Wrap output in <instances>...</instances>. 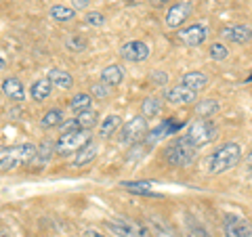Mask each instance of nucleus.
Instances as JSON below:
<instances>
[{
    "label": "nucleus",
    "instance_id": "25",
    "mask_svg": "<svg viewBox=\"0 0 252 237\" xmlns=\"http://www.w3.org/2000/svg\"><path fill=\"white\" fill-rule=\"evenodd\" d=\"M160 112H162V101L158 97L143 99V103H141V116L143 118H156Z\"/></svg>",
    "mask_w": 252,
    "mask_h": 237
},
{
    "label": "nucleus",
    "instance_id": "12",
    "mask_svg": "<svg viewBox=\"0 0 252 237\" xmlns=\"http://www.w3.org/2000/svg\"><path fill=\"white\" fill-rule=\"evenodd\" d=\"M191 13H193V4L191 2H187V0H183V2H175L166 13V26L170 30L181 28L189 17H191Z\"/></svg>",
    "mask_w": 252,
    "mask_h": 237
},
{
    "label": "nucleus",
    "instance_id": "9",
    "mask_svg": "<svg viewBox=\"0 0 252 237\" xmlns=\"http://www.w3.org/2000/svg\"><path fill=\"white\" fill-rule=\"evenodd\" d=\"M206 38H208V28L204 26V23H191V26H187V28H181L177 31V40L181 44H185V46H200L206 42Z\"/></svg>",
    "mask_w": 252,
    "mask_h": 237
},
{
    "label": "nucleus",
    "instance_id": "15",
    "mask_svg": "<svg viewBox=\"0 0 252 237\" xmlns=\"http://www.w3.org/2000/svg\"><path fill=\"white\" fill-rule=\"evenodd\" d=\"M97 151H99L97 143L89 141V143H86L80 151H76V157L72 160V168H82V166H89L94 157H97Z\"/></svg>",
    "mask_w": 252,
    "mask_h": 237
},
{
    "label": "nucleus",
    "instance_id": "10",
    "mask_svg": "<svg viewBox=\"0 0 252 237\" xmlns=\"http://www.w3.org/2000/svg\"><path fill=\"white\" fill-rule=\"evenodd\" d=\"M120 57L130 63H143L149 59V46L143 40H128L120 46Z\"/></svg>",
    "mask_w": 252,
    "mask_h": 237
},
{
    "label": "nucleus",
    "instance_id": "18",
    "mask_svg": "<svg viewBox=\"0 0 252 237\" xmlns=\"http://www.w3.org/2000/svg\"><path fill=\"white\" fill-rule=\"evenodd\" d=\"M101 82L107 84L109 89H114V86H120L124 82V69H122V65H118V63L107 65L103 72H101Z\"/></svg>",
    "mask_w": 252,
    "mask_h": 237
},
{
    "label": "nucleus",
    "instance_id": "29",
    "mask_svg": "<svg viewBox=\"0 0 252 237\" xmlns=\"http://www.w3.org/2000/svg\"><path fill=\"white\" fill-rule=\"evenodd\" d=\"M55 153V147H53V143L51 141H44V143L40 145V149H38L36 151V164H38V168H40V166H44L46 164V160H49V157Z\"/></svg>",
    "mask_w": 252,
    "mask_h": 237
},
{
    "label": "nucleus",
    "instance_id": "22",
    "mask_svg": "<svg viewBox=\"0 0 252 237\" xmlns=\"http://www.w3.org/2000/svg\"><path fill=\"white\" fill-rule=\"evenodd\" d=\"M179 126L181 124H175V122H172V118H170V120H164L160 126H158V128H154L152 132L147 134V141H149V143H158V141H162L164 137H170L175 130H179Z\"/></svg>",
    "mask_w": 252,
    "mask_h": 237
},
{
    "label": "nucleus",
    "instance_id": "24",
    "mask_svg": "<svg viewBox=\"0 0 252 237\" xmlns=\"http://www.w3.org/2000/svg\"><path fill=\"white\" fill-rule=\"evenodd\" d=\"M51 19L57 21V23H65V21H72L76 17V11L72 9V6H65V4H53L51 6Z\"/></svg>",
    "mask_w": 252,
    "mask_h": 237
},
{
    "label": "nucleus",
    "instance_id": "23",
    "mask_svg": "<svg viewBox=\"0 0 252 237\" xmlns=\"http://www.w3.org/2000/svg\"><path fill=\"white\" fill-rule=\"evenodd\" d=\"M97 118L99 114L94 112V109H86V112H80V114H76V128H80V130H93L94 126H97Z\"/></svg>",
    "mask_w": 252,
    "mask_h": 237
},
{
    "label": "nucleus",
    "instance_id": "8",
    "mask_svg": "<svg viewBox=\"0 0 252 237\" xmlns=\"http://www.w3.org/2000/svg\"><path fill=\"white\" fill-rule=\"evenodd\" d=\"M145 134H147V118L135 116L122 126L118 141H120L122 145H135L141 139H145Z\"/></svg>",
    "mask_w": 252,
    "mask_h": 237
},
{
    "label": "nucleus",
    "instance_id": "35",
    "mask_svg": "<svg viewBox=\"0 0 252 237\" xmlns=\"http://www.w3.org/2000/svg\"><path fill=\"white\" fill-rule=\"evenodd\" d=\"M89 4H91V0H69V6L78 13V11H84V9H89Z\"/></svg>",
    "mask_w": 252,
    "mask_h": 237
},
{
    "label": "nucleus",
    "instance_id": "21",
    "mask_svg": "<svg viewBox=\"0 0 252 237\" xmlns=\"http://www.w3.org/2000/svg\"><path fill=\"white\" fill-rule=\"evenodd\" d=\"M120 124H122V118L118 116V114H109V116H105L103 120H101V124H99V137H101V139L114 137V132L120 128Z\"/></svg>",
    "mask_w": 252,
    "mask_h": 237
},
{
    "label": "nucleus",
    "instance_id": "1",
    "mask_svg": "<svg viewBox=\"0 0 252 237\" xmlns=\"http://www.w3.org/2000/svg\"><path fill=\"white\" fill-rule=\"evenodd\" d=\"M242 160V147L238 143H223L208 155L206 170L208 175H225L227 170L235 168Z\"/></svg>",
    "mask_w": 252,
    "mask_h": 237
},
{
    "label": "nucleus",
    "instance_id": "20",
    "mask_svg": "<svg viewBox=\"0 0 252 237\" xmlns=\"http://www.w3.org/2000/svg\"><path fill=\"white\" fill-rule=\"evenodd\" d=\"M122 187L126 189V191H130V193H137V195H145V197H162L160 193H156L152 191L149 187H154V180H143V183H135V180H124Z\"/></svg>",
    "mask_w": 252,
    "mask_h": 237
},
{
    "label": "nucleus",
    "instance_id": "28",
    "mask_svg": "<svg viewBox=\"0 0 252 237\" xmlns=\"http://www.w3.org/2000/svg\"><path fill=\"white\" fill-rule=\"evenodd\" d=\"M219 112V103L212 99H206V101H200L198 105H195V114H198V118H210L212 114Z\"/></svg>",
    "mask_w": 252,
    "mask_h": 237
},
{
    "label": "nucleus",
    "instance_id": "30",
    "mask_svg": "<svg viewBox=\"0 0 252 237\" xmlns=\"http://www.w3.org/2000/svg\"><path fill=\"white\" fill-rule=\"evenodd\" d=\"M65 44H67V49H69V51H76V53H80V51L86 49V40H84L80 34H72V36L67 38V42H65Z\"/></svg>",
    "mask_w": 252,
    "mask_h": 237
},
{
    "label": "nucleus",
    "instance_id": "4",
    "mask_svg": "<svg viewBox=\"0 0 252 237\" xmlns=\"http://www.w3.org/2000/svg\"><path fill=\"white\" fill-rule=\"evenodd\" d=\"M103 225L114 237H152V231L143 223L132 218H107Z\"/></svg>",
    "mask_w": 252,
    "mask_h": 237
},
{
    "label": "nucleus",
    "instance_id": "33",
    "mask_svg": "<svg viewBox=\"0 0 252 237\" xmlns=\"http://www.w3.org/2000/svg\"><path fill=\"white\" fill-rule=\"evenodd\" d=\"M91 92H93V97H97V99H107L109 94H112V89L103 82H97L91 86Z\"/></svg>",
    "mask_w": 252,
    "mask_h": 237
},
{
    "label": "nucleus",
    "instance_id": "19",
    "mask_svg": "<svg viewBox=\"0 0 252 237\" xmlns=\"http://www.w3.org/2000/svg\"><path fill=\"white\" fill-rule=\"evenodd\" d=\"M49 82L53 86H57V89H63V90H67V89H72L74 86V78L69 72H65V69H59V67H53L49 69Z\"/></svg>",
    "mask_w": 252,
    "mask_h": 237
},
{
    "label": "nucleus",
    "instance_id": "37",
    "mask_svg": "<svg viewBox=\"0 0 252 237\" xmlns=\"http://www.w3.org/2000/svg\"><path fill=\"white\" fill-rule=\"evenodd\" d=\"M246 168H248V170L252 172V151H250V153L246 155Z\"/></svg>",
    "mask_w": 252,
    "mask_h": 237
},
{
    "label": "nucleus",
    "instance_id": "17",
    "mask_svg": "<svg viewBox=\"0 0 252 237\" xmlns=\"http://www.w3.org/2000/svg\"><path fill=\"white\" fill-rule=\"evenodd\" d=\"M181 84L187 86V89L193 90V92H200L208 86V76L204 72H187V74H183V78H181Z\"/></svg>",
    "mask_w": 252,
    "mask_h": 237
},
{
    "label": "nucleus",
    "instance_id": "3",
    "mask_svg": "<svg viewBox=\"0 0 252 237\" xmlns=\"http://www.w3.org/2000/svg\"><path fill=\"white\" fill-rule=\"evenodd\" d=\"M195 157H198V149L185 139V134L172 139L170 143L164 147V160H166L172 168H187L189 164H193Z\"/></svg>",
    "mask_w": 252,
    "mask_h": 237
},
{
    "label": "nucleus",
    "instance_id": "31",
    "mask_svg": "<svg viewBox=\"0 0 252 237\" xmlns=\"http://www.w3.org/2000/svg\"><path fill=\"white\" fill-rule=\"evenodd\" d=\"M227 55H229V51H227V46H225V44H220V42L210 44V59L223 61V59H227Z\"/></svg>",
    "mask_w": 252,
    "mask_h": 237
},
{
    "label": "nucleus",
    "instance_id": "11",
    "mask_svg": "<svg viewBox=\"0 0 252 237\" xmlns=\"http://www.w3.org/2000/svg\"><path fill=\"white\" fill-rule=\"evenodd\" d=\"M164 101L170 105H189V103H195V101H198V92L189 90L183 84L168 86V89H164Z\"/></svg>",
    "mask_w": 252,
    "mask_h": 237
},
{
    "label": "nucleus",
    "instance_id": "6",
    "mask_svg": "<svg viewBox=\"0 0 252 237\" xmlns=\"http://www.w3.org/2000/svg\"><path fill=\"white\" fill-rule=\"evenodd\" d=\"M89 141H91V130H80V128L67 130V132H63L59 137V141L55 143V153L61 155V157L72 155L76 151H80Z\"/></svg>",
    "mask_w": 252,
    "mask_h": 237
},
{
    "label": "nucleus",
    "instance_id": "32",
    "mask_svg": "<svg viewBox=\"0 0 252 237\" xmlns=\"http://www.w3.org/2000/svg\"><path fill=\"white\" fill-rule=\"evenodd\" d=\"M84 21L89 23V26H93V28H101V26H105V15L99 13V11H91V13H86Z\"/></svg>",
    "mask_w": 252,
    "mask_h": 237
},
{
    "label": "nucleus",
    "instance_id": "34",
    "mask_svg": "<svg viewBox=\"0 0 252 237\" xmlns=\"http://www.w3.org/2000/svg\"><path fill=\"white\" fill-rule=\"evenodd\" d=\"M152 82L156 86H168V74L160 72V69H154V72H152Z\"/></svg>",
    "mask_w": 252,
    "mask_h": 237
},
{
    "label": "nucleus",
    "instance_id": "14",
    "mask_svg": "<svg viewBox=\"0 0 252 237\" xmlns=\"http://www.w3.org/2000/svg\"><path fill=\"white\" fill-rule=\"evenodd\" d=\"M2 92H4V97H9L11 101H15V103L26 101V86H23V82L15 76H9L2 80Z\"/></svg>",
    "mask_w": 252,
    "mask_h": 237
},
{
    "label": "nucleus",
    "instance_id": "2",
    "mask_svg": "<svg viewBox=\"0 0 252 237\" xmlns=\"http://www.w3.org/2000/svg\"><path fill=\"white\" fill-rule=\"evenodd\" d=\"M36 145L32 143H19V145H9L0 149V172H9L15 168H21L36 157Z\"/></svg>",
    "mask_w": 252,
    "mask_h": 237
},
{
    "label": "nucleus",
    "instance_id": "5",
    "mask_svg": "<svg viewBox=\"0 0 252 237\" xmlns=\"http://www.w3.org/2000/svg\"><path fill=\"white\" fill-rule=\"evenodd\" d=\"M217 137V126L210 118H198L189 124V128L185 132V139L191 143L195 149H200L204 145H208L212 139Z\"/></svg>",
    "mask_w": 252,
    "mask_h": 237
},
{
    "label": "nucleus",
    "instance_id": "39",
    "mask_svg": "<svg viewBox=\"0 0 252 237\" xmlns=\"http://www.w3.org/2000/svg\"><path fill=\"white\" fill-rule=\"evenodd\" d=\"M4 67H6V61H4L2 57H0V69H4Z\"/></svg>",
    "mask_w": 252,
    "mask_h": 237
},
{
    "label": "nucleus",
    "instance_id": "16",
    "mask_svg": "<svg viewBox=\"0 0 252 237\" xmlns=\"http://www.w3.org/2000/svg\"><path fill=\"white\" fill-rule=\"evenodd\" d=\"M51 92H53V84L49 82V78H38V80H34L30 86V97L34 101H38V103H42V101L49 99Z\"/></svg>",
    "mask_w": 252,
    "mask_h": 237
},
{
    "label": "nucleus",
    "instance_id": "40",
    "mask_svg": "<svg viewBox=\"0 0 252 237\" xmlns=\"http://www.w3.org/2000/svg\"><path fill=\"white\" fill-rule=\"evenodd\" d=\"M11 2H15V0H11Z\"/></svg>",
    "mask_w": 252,
    "mask_h": 237
},
{
    "label": "nucleus",
    "instance_id": "36",
    "mask_svg": "<svg viewBox=\"0 0 252 237\" xmlns=\"http://www.w3.org/2000/svg\"><path fill=\"white\" fill-rule=\"evenodd\" d=\"M84 237H107V235H103L101 231H97V229H86V231H84Z\"/></svg>",
    "mask_w": 252,
    "mask_h": 237
},
{
    "label": "nucleus",
    "instance_id": "7",
    "mask_svg": "<svg viewBox=\"0 0 252 237\" xmlns=\"http://www.w3.org/2000/svg\"><path fill=\"white\" fill-rule=\"evenodd\" d=\"M223 235L225 237H252V220L238 212H227L223 216Z\"/></svg>",
    "mask_w": 252,
    "mask_h": 237
},
{
    "label": "nucleus",
    "instance_id": "26",
    "mask_svg": "<svg viewBox=\"0 0 252 237\" xmlns=\"http://www.w3.org/2000/svg\"><path fill=\"white\" fill-rule=\"evenodd\" d=\"M91 103H93V97H91L89 92H78L76 97L69 101V109H72L74 114H80V112L91 109Z\"/></svg>",
    "mask_w": 252,
    "mask_h": 237
},
{
    "label": "nucleus",
    "instance_id": "38",
    "mask_svg": "<svg viewBox=\"0 0 252 237\" xmlns=\"http://www.w3.org/2000/svg\"><path fill=\"white\" fill-rule=\"evenodd\" d=\"M154 4H164V2H170V0H152Z\"/></svg>",
    "mask_w": 252,
    "mask_h": 237
},
{
    "label": "nucleus",
    "instance_id": "13",
    "mask_svg": "<svg viewBox=\"0 0 252 237\" xmlns=\"http://www.w3.org/2000/svg\"><path fill=\"white\" fill-rule=\"evenodd\" d=\"M220 36L227 38V40L233 44H246L252 40V28L244 26V23H235V26H227L220 31Z\"/></svg>",
    "mask_w": 252,
    "mask_h": 237
},
{
    "label": "nucleus",
    "instance_id": "27",
    "mask_svg": "<svg viewBox=\"0 0 252 237\" xmlns=\"http://www.w3.org/2000/svg\"><path fill=\"white\" fill-rule=\"evenodd\" d=\"M61 124H63V112L61 109H49L40 120L42 128H55V126H61Z\"/></svg>",
    "mask_w": 252,
    "mask_h": 237
}]
</instances>
